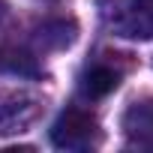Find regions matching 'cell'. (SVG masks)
I'll return each mask as SVG.
<instances>
[{"instance_id":"cell-1","label":"cell","mask_w":153,"mask_h":153,"mask_svg":"<svg viewBox=\"0 0 153 153\" xmlns=\"http://www.w3.org/2000/svg\"><path fill=\"white\" fill-rule=\"evenodd\" d=\"M99 141V120L84 108H66L51 126V144L60 150H87Z\"/></svg>"},{"instance_id":"cell-2","label":"cell","mask_w":153,"mask_h":153,"mask_svg":"<svg viewBox=\"0 0 153 153\" xmlns=\"http://www.w3.org/2000/svg\"><path fill=\"white\" fill-rule=\"evenodd\" d=\"M108 24L123 39H153V0H117Z\"/></svg>"},{"instance_id":"cell-3","label":"cell","mask_w":153,"mask_h":153,"mask_svg":"<svg viewBox=\"0 0 153 153\" xmlns=\"http://www.w3.org/2000/svg\"><path fill=\"white\" fill-rule=\"evenodd\" d=\"M39 114V99L24 90H0V135L24 132Z\"/></svg>"},{"instance_id":"cell-4","label":"cell","mask_w":153,"mask_h":153,"mask_svg":"<svg viewBox=\"0 0 153 153\" xmlns=\"http://www.w3.org/2000/svg\"><path fill=\"white\" fill-rule=\"evenodd\" d=\"M117 87H120V72L105 63H96L81 75V93L87 99H102V96L114 93Z\"/></svg>"},{"instance_id":"cell-5","label":"cell","mask_w":153,"mask_h":153,"mask_svg":"<svg viewBox=\"0 0 153 153\" xmlns=\"http://www.w3.org/2000/svg\"><path fill=\"white\" fill-rule=\"evenodd\" d=\"M123 129L138 141V144H150L153 147V99L135 102L126 117H123Z\"/></svg>"},{"instance_id":"cell-6","label":"cell","mask_w":153,"mask_h":153,"mask_svg":"<svg viewBox=\"0 0 153 153\" xmlns=\"http://www.w3.org/2000/svg\"><path fill=\"white\" fill-rule=\"evenodd\" d=\"M0 69L9 75H24V78H36L39 75L36 57L27 54L24 48H3L0 51Z\"/></svg>"},{"instance_id":"cell-7","label":"cell","mask_w":153,"mask_h":153,"mask_svg":"<svg viewBox=\"0 0 153 153\" xmlns=\"http://www.w3.org/2000/svg\"><path fill=\"white\" fill-rule=\"evenodd\" d=\"M39 42L45 48H66L75 42V24L66 21V18H54V21H45L39 27Z\"/></svg>"}]
</instances>
